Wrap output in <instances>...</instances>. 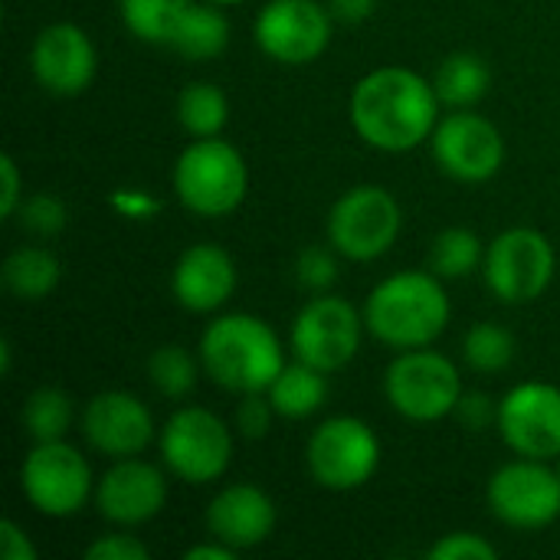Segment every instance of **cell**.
Wrapping results in <instances>:
<instances>
[{
    "label": "cell",
    "instance_id": "cell-22",
    "mask_svg": "<svg viewBox=\"0 0 560 560\" xmlns=\"http://www.w3.org/2000/svg\"><path fill=\"white\" fill-rule=\"evenodd\" d=\"M266 397L282 420H308L328 404V374L295 358L269 384Z\"/></svg>",
    "mask_w": 560,
    "mask_h": 560
},
{
    "label": "cell",
    "instance_id": "cell-19",
    "mask_svg": "<svg viewBox=\"0 0 560 560\" xmlns=\"http://www.w3.org/2000/svg\"><path fill=\"white\" fill-rule=\"evenodd\" d=\"M240 285L236 259L217 243H194L187 246L171 272V292L180 308L194 315L220 312Z\"/></svg>",
    "mask_w": 560,
    "mask_h": 560
},
{
    "label": "cell",
    "instance_id": "cell-12",
    "mask_svg": "<svg viewBox=\"0 0 560 560\" xmlns=\"http://www.w3.org/2000/svg\"><path fill=\"white\" fill-rule=\"evenodd\" d=\"M489 512L518 532H541L560 518V476L548 459L518 456L499 466L486 486Z\"/></svg>",
    "mask_w": 560,
    "mask_h": 560
},
{
    "label": "cell",
    "instance_id": "cell-18",
    "mask_svg": "<svg viewBox=\"0 0 560 560\" xmlns=\"http://www.w3.org/2000/svg\"><path fill=\"white\" fill-rule=\"evenodd\" d=\"M82 433L89 446L108 459L141 456L154 436V413L148 404L128 390H102L82 410Z\"/></svg>",
    "mask_w": 560,
    "mask_h": 560
},
{
    "label": "cell",
    "instance_id": "cell-26",
    "mask_svg": "<svg viewBox=\"0 0 560 560\" xmlns=\"http://www.w3.org/2000/svg\"><path fill=\"white\" fill-rule=\"evenodd\" d=\"M23 430L30 433L33 443H49V440H66V433L75 423V404L66 390L59 387H36L20 410Z\"/></svg>",
    "mask_w": 560,
    "mask_h": 560
},
{
    "label": "cell",
    "instance_id": "cell-14",
    "mask_svg": "<svg viewBox=\"0 0 560 560\" xmlns=\"http://www.w3.org/2000/svg\"><path fill=\"white\" fill-rule=\"evenodd\" d=\"M335 33V16L318 0H269L253 23L256 46L282 66L315 62Z\"/></svg>",
    "mask_w": 560,
    "mask_h": 560
},
{
    "label": "cell",
    "instance_id": "cell-32",
    "mask_svg": "<svg viewBox=\"0 0 560 560\" xmlns=\"http://www.w3.org/2000/svg\"><path fill=\"white\" fill-rule=\"evenodd\" d=\"M295 279L305 292L322 295L338 282V249L328 246H305L295 259Z\"/></svg>",
    "mask_w": 560,
    "mask_h": 560
},
{
    "label": "cell",
    "instance_id": "cell-9",
    "mask_svg": "<svg viewBox=\"0 0 560 560\" xmlns=\"http://www.w3.org/2000/svg\"><path fill=\"white\" fill-rule=\"evenodd\" d=\"M20 489L26 502L46 518H72L95 499V476L89 459L66 440L33 443L20 463Z\"/></svg>",
    "mask_w": 560,
    "mask_h": 560
},
{
    "label": "cell",
    "instance_id": "cell-27",
    "mask_svg": "<svg viewBox=\"0 0 560 560\" xmlns=\"http://www.w3.org/2000/svg\"><path fill=\"white\" fill-rule=\"evenodd\" d=\"M194 0H118L125 30L151 46H167L180 16Z\"/></svg>",
    "mask_w": 560,
    "mask_h": 560
},
{
    "label": "cell",
    "instance_id": "cell-33",
    "mask_svg": "<svg viewBox=\"0 0 560 560\" xmlns=\"http://www.w3.org/2000/svg\"><path fill=\"white\" fill-rule=\"evenodd\" d=\"M276 407L272 400L262 394H243V400L236 404V413H233V430L243 436V440H262L269 436L272 430V420H276Z\"/></svg>",
    "mask_w": 560,
    "mask_h": 560
},
{
    "label": "cell",
    "instance_id": "cell-25",
    "mask_svg": "<svg viewBox=\"0 0 560 560\" xmlns=\"http://www.w3.org/2000/svg\"><path fill=\"white\" fill-rule=\"evenodd\" d=\"M177 121L190 138H217L230 121V98L217 82H190L177 95Z\"/></svg>",
    "mask_w": 560,
    "mask_h": 560
},
{
    "label": "cell",
    "instance_id": "cell-1",
    "mask_svg": "<svg viewBox=\"0 0 560 560\" xmlns=\"http://www.w3.org/2000/svg\"><path fill=\"white\" fill-rule=\"evenodd\" d=\"M440 95L433 79L407 66H381L361 75L351 89V125L358 138L384 154H407L430 141L440 121Z\"/></svg>",
    "mask_w": 560,
    "mask_h": 560
},
{
    "label": "cell",
    "instance_id": "cell-6",
    "mask_svg": "<svg viewBox=\"0 0 560 560\" xmlns=\"http://www.w3.org/2000/svg\"><path fill=\"white\" fill-rule=\"evenodd\" d=\"M384 397L404 420L436 423L453 417L463 397V374L446 354L433 348H410L387 364Z\"/></svg>",
    "mask_w": 560,
    "mask_h": 560
},
{
    "label": "cell",
    "instance_id": "cell-24",
    "mask_svg": "<svg viewBox=\"0 0 560 560\" xmlns=\"http://www.w3.org/2000/svg\"><path fill=\"white\" fill-rule=\"evenodd\" d=\"M433 89L450 108H476L492 89V69L476 52H453L440 62Z\"/></svg>",
    "mask_w": 560,
    "mask_h": 560
},
{
    "label": "cell",
    "instance_id": "cell-7",
    "mask_svg": "<svg viewBox=\"0 0 560 560\" xmlns=\"http://www.w3.org/2000/svg\"><path fill=\"white\" fill-rule=\"evenodd\" d=\"M404 226L397 197L381 184H358L345 190L328 210V243L351 262H374L390 253Z\"/></svg>",
    "mask_w": 560,
    "mask_h": 560
},
{
    "label": "cell",
    "instance_id": "cell-20",
    "mask_svg": "<svg viewBox=\"0 0 560 560\" xmlns=\"http://www.w3.org/2000/svg\"><path fill=\"white\" fill-rule=\"evenodd\" d=\"M207 532L236 551H249L276 532V502L259 486L233 482L210 499Z\"/></svg>",
    "mask_w": 560,
    "mask_h": 560
},
{
    "label": "cell",
    "instance_id": "cell-42",
    "mask_svg": "<svg viewBox=\"0 0 560 560\" xmlns=\"http://www.w3.org/2000/svg\"><path fill=\"white\" fill-rule=\"evenodd\" d=\"M210 3H220V7H233V3H243V0H210Z\"/></svg>",
    "mask_w": 560,
    "mask_h": 560
},
{
    "label": "cell",
    "instance_id": "cell-37",
    "mask_svg": "<svg viewBox=\"0 0 560 560\" xmlns=\"http://www.w3.org/2000/svg\"><path fill=\"white\" fill-rule=\"evenodd\" d=\"M108 203L115 213H121L125 220H151L161 213V200L151 194V190H141V187H118L108 194Z\"/></svg>",
    "mask_w": 560,
    "mask_h": 560
},
{
    "label": "cell",
    "instance_id": "cell-17",
    "mask_svg": "<svg viewBox=\"0 0 560 560\" xmlns=\"http://www.w3.org/2000/svg\"><path fill=\"white\" fill-rule=\"evenodd\" d=\"M30 69L49 95L72 98L92 85L98 72V52L79 23H49L33 39Z\"/></svg>",
    "mask_w": 560,
    "mask_h": 560
},
{
    "label": "cell",
    "instance_id": "cell-40",
    "mask_svg": "<svg viewBox=\"0 0 560 560\" xmlns=\"http://www.w3.org/2000/svg\"><path fill=\"white\" fill-rule=\"evenodd\" d=\"M328 10L335 23H364L374 16L377 0H328Z\"/></svg>",
    "mask_w": 560,
    "mask_h": 560
},
{
    "label": "cell",
    "instance_id": "cell-34",
    "mask_svg": "<svg viewBox=\"0 0 560 560\" xmlns=\"http://www.w3.org/2000/svg\"><path fill=\"white\" fill-rule=\"evenodd\" d=\"M430 560H495L499 558V548L492 541H486L482 535H472V532H453V535H443L430 551Z\"/></svg>",
    "mask_w": 560,
    "mask_h": 560
},
{
    "label": "cell",
    "instance_id": "cell-5",
    "mask_svg": "<svg viewBox=\"0 0 560 560\" xmlns=\"http://www.w3.org/2000/svg\"><path fill=\"white\" fill-rule=\"evenodd\" d=\"M161 466L187 482L210 486L226 476L233 463V427L207 407H180L158 433Z\"/></svg>",
    "mask_w": 560,
    "mask_h": 560
},
{
    "label": "cell",
    "instance_id": "cell-10",
    "mask_svg": "<svg viewBox=\"0 0 560 560\" xmlns=\"http://www.w3.org/2000/svg\"><path fill=\"white\" fill-rule=\"evenodd\" d=\"M558 272L551 240L532 226H512L486 246L482 276L489 292L505 305H525L541 299Z\"/></svg>",
    "mask_w": 560,
    "mask_h": 560
},
{
    "label": "cell",
    "instance_id": "cell-43",
    "mask_svg": "<svg viewBox=\"0 0 560 560\" xmlns=\"http://www.w3.org/2000/svg\"><path fill=\"white\" fill-rule=\"evenodd\" d=\"M555 469H558V476H560V456H558V459H555Z\"/></svg>",
    "mask_w": 560,
    "mask_h": 560
},
{
    "label": "cell",
    "instance_id": "cell-41",
    "mask_svg": "<svg viewBox=\"0 0 560 560\" xmlns=\"http://www.w3.org/2000/svg\"><path fill=\"white\" fill-rule=\"evenodd\" d=\"M236 555H240L236 548H230V545H223V541H217V538H210V541L194 545V548L184 551V558L187 560H233Z\"/></svg>",
    "mask_w": 560,
    "mask_h": 560
},
{
    "label": "cell",
    "instance_id": "cell-16",
    "mask_svg": "<svg viewBox=\"0 0 560 560\" xmlns=\"http://www.w3.org/2000/svg\"><path fill=\"white\" fill-rule=\"evenodd\" d=\"M167 505V476L161 466L125 456L95 479V509L118 528H138L158 518Z\"/></svg>",
    "mask_w": 560,
    "mask_h": 560
},
{
    "label": "cell",
    "instance_id": "cell-36",
    "mask_svg": "<svg viewBox=\"0 0 560 560\" xmlns=\"http://www.w3.org/2000/svg\"><path fill=\"white\" fill-rule=\"evenodd\" d=\"M151 551L135 538V535H125V532H115V535H102L95 538L89 548H85V560H148Z\"/></svg>",
    "mask_w": 560,
    "mask_h": 560
},
{
    "label": "cell",
    "instance_id": "cell-38",
    "mask_svg": "<svg viewBox=\"0 0 560 560\" xmlns=\"http://www.w3.org/2000/svg\"><path fill=\"white\" fill-rule=\"evenodd\" d=\"M0 180H3V187H0V217L3 220H13L16 217V210H20V203H23V177H20V164L13 161V154H3L0 158Z\"/></svg>",
    "mask_w": 560,
    "mask_h": 560
},
{
    "label": "cell",
    "instance_id": "cell-29",
    "mask_svg": "<svg viewBox=\"0 0 560 560\" xmlns=\"http://www.w3.org/2000/svg\"><path fill=\"white\" fill-rule=\"evenodd\" d=\"M463 361L476 374H502L515 361V335L499 322H479L463 335Z\"/></svg>",
    "mask_w": 560,
    "mask_h": 560
},
{
    "label": "cell",
    "instance_id": "cell-31",
    "mask_svg": "<svg viewBox=\"0 0 560 560\" xmlns=\"http://www.w3.org/2000/svg\"><path fill=\"white\" fill-rule=\"evenodd\" d=\"M16 220L23 230H30L33 236H56L66 230V220H69V210L66 203L49 194V190H39V194H30L23 197L20 210H16Z\"/></svg>",
    "mask_w": 560,
    "mask_h": 560
},
{
    "label": "cell",
    "instance_id": "cell-23",
    "mask_svg": "<svg viewBox=\"0 0 560 560\" xmlns=\"http://www.w3.org/2000/svg\"><path fill=\"white\" fill-rule=\"evenodd\" d=\"M59 279H62L59 256L46 246H16L0 266L3 289L20 302L46 299L49 292H56Z\"/></svg>",
    "mask_w": 560,
    "mask_h": 560
},
{
    "label": "cell",
    "instance_id": "cell-13",
    "mask_svg": "<svg viewBox=\"0 0 560 560\" xmlns=\"http://www.w3.org/2000/svg\"><path fill=\"white\" fill-rule=\"evenodd\" d=\"M436 167L459 184H486L505 164V138L495 121L472 108H453L430 135Z\"/></svg>",
    "mask_w": 560,
    "mask_h": 560
},
{
    "label": "cell",
    "instance_id": "cell-8",
    "mask_svg": "<svg viewBox=\"0 0 560 560\" xmlns=\"http://www.w3.org/2000/svg\"><path fill=\"white\" fill-rule=\"evenodd\" d=\"M308 476L328 492L368 486L381 466V440L361 417H328L305 443Z\"/></svg>",
    "mask_w": 560,
    "mask_h": 560
},
{
    "label": "cell",
    "instance_id": "cell-11",
    "mask_svg": "<svg viewBox=\"0 0 560 560\" xmlns=\"http://www.w3.org/2000/svg\"><path fill=\"white\" fill-rule=\"evenodd\" d=\"M364 331H368L364 312H358L341 295L322 292V295H312L299 308V315L292 322L289 345L299 361H305L325 374H335L358 358Z\"/></svg>",
    "mask_w": 560,
    "mask_h": 560
},
{
    "label": "cell",
    "instance_id": "cell-15",
    "mask_svg": "<svg viewBox=\"0 0 560 560\" xmlns=\"http://www.w3.org/2000/svg\"><path fill=\"white\" fill-rule=\"evenodd\" d=\"M499 433L515 456L558 459L560 456V387L545 381L515 384L499 400Z\"/></svg>",
    "mask_w": 560,
    "mask_h": 560
},
{
    "label": "cell",
    "instance_id": "cell-3",
    "mask_svg": "<svg viewBox=\"0 0 560 560\" xmlns=\"http://www.w3.org/2000/svg\"><path fill=\"white\" fill-rule=\"evenodd\" d=\"M200 364L230 394H262L289 364L276 328L249 312L213 318L200 335Z\"/></svg>",
    "mask_w": 560,
    "mask_h": 560
},
{
    "label": "cell",
    "instance_id": "cell-30",
    "mask_svg": "<svg viewBox=\"0 0 560 560\" xmlns=\"http://www.w3.org/2000/svg\"><path fill=\"white\" fill-rule=\"evenodd\" d=\"M482 259H486V246L466 226H450V230L436 233V240L430 246V269L446 282L466 279L476 266H482Z\"/></svg>",
    "mask_w": 560,
    "mask_h": 560
},
{
    "label": "cell",
    "instance_id": "cell-4",
    "mask_svg": "<svg viewBox=\"0 0 560 560\" xmlns=\"http://www.w3.org/2000/svg\"><path fill=\"white\" fill-rule=\"evenodd\" d=\"M171 187L190 213L217 220L243 207L249 190V167L240 148L220 135L194 138L174 161Z\"/></svg>",
    "mask_w": 560,
    "mask_h": 560
},
{
    "label": "cell",
    "instance_id": "cell-35",
    "mask_svg": "<svg viewBox=\"0 0 560 560\" xmlns=\"http://www.w3.org/2000/svg\"><path fill=\"white\" fill-rule=\"evenodd\" d=\"M453 417H456L466 430L482 433V430H489V427L499 423V400L489 397L486 390H463V397H459Z\"/></svg>",
    "mask_w": 560,
    "mask_h": 560
},
{
    "label": "cell",
    "instance_id": "cell-2",
    "mask_svg": "<svg viewBox=\"0 0 560 560\" xmlns=\"http://www.w3.org/2000/svg\"><path fill=\"white\" fill-rule=\"evenodd\" d=\"M443 282L446 279H440L433 269H400L381 279L364 302L368 331L394 351L430 348L453 318Z\"/></svg>",
    "mask_w": 560,
    "mask_h": 560
},
{
    "label": "cell",
    "instance_id": "cell-28",
    "mask_svg": "<svg viewBox=\"0 0 560 560\" xmlns=\"http://www.w3.org/2000/svg\"><path fill=\"white\" fill-rule=\"evenodd\" d=\"M200 354L194 358L184 345H161L158 351H151L148 358V381L158 394L171 397V400H184L194 394L197 381H200Z\"/></svg>",
    "mask_w": 560,
    "mask_h": 560
},
{
    "label": "cell",
    "instance_id": "cell-21",
    "mask_svg": "<svg viewBox=\"0 0 560 560\" xmlns=\"http://www.w3.org/2000/svg\"><path fill=\"white\" fill-rule=\"evenodd\" d=\"M174 52H180L184 59H217L226 52L230 46V16L223 13L220 3L210 0H194L187 7V13L180 16L177 30L171 33L167 43Z\"/></svg>",
    "mask_w": 560,
    "mask_h": 560
},
{
    "label": "cell",
    "instance_id": "cell-39",
    "mask_svg": "<svg viewBox=\"0 0 560 560\" xmlns=\"http://www.w3.org/2000/svg\"><path fill=\"white\" fill-rule=\"evenodd\" d=\"M0 558L3 560H36V548L16 522L0 525Z\"/></svg>",
    "mask_w": 560,
    "mask_h": 560
}]
</instances>
